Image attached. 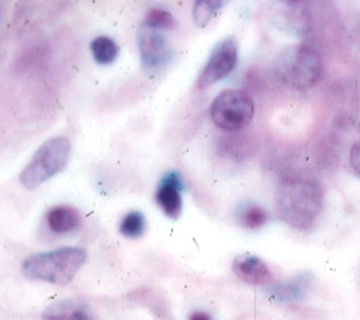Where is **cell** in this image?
<instances>
[{"instance_id":"8992f818","label":"cell","mask_w":360,"mask_h":320,"mask_svg":"<svg viewBox=\"0 0 360 320\" xmlns=\"http://www.w3.org/2000/svg\"><path fill=\"white\" fill-rule=\"evenodd\" d=\"M238 65V44L235 37H226L219 41L210 53V58L198 79L196 87L203 90L229 76Z\"/></svg>"},{"instance_id":"7a4b0ae2","label":"cell","mask_w":360,"mask_h":320,"mask_svg":"<svg viewBox=\"0 0 360 320\" xmlns=\"http://www.w3.org/2000/svg\"><path fill=\"white\" fill-rule=\"evenodd\" d=\"M86 262V252L80 248H60L29 256L22 264V273L29 279L58 286L69 285Z\"/></svg>"},{"instance_id":"3957f363","label":"cell","mask_w":360,"mask_h":320,"mask_svg":"<svg viewBox=\"0 0 360 320\" xmlns=\"http://www.w3.org/2000/svg\"><path fill=\"white\" fill-rule=\"evenodd\" d=\"M275 73L289 89L303 91L319 82L322 60L319 53L310 46H288L275 60Z\"/></svg>"},{"instance_id":"8fae6325","label":"cell","mask_w":360,"mask_h":320,"mask_svg":"<svg viewBox=\"0 0 360 320\" xmlns=\"http://www.w3.org/2000/svg\"><path fill=\"white\" fill-rule=\"evenodd\" d=\"M43 320H94V316L86 305L66 299L53 303L44 310Z\"/></svg>"},{"instance_id":"30bf717a","label":"cell","mask_w":360,"mask_h":320,"mask_svg":"<svg viewBox=\"0 0 360 320\" xmlns=\"http://www.w3.org/2000/svg\"><path fill=\"white\" fill-rule=\"evenodd\" d=\"M311 282H313V279L310 274L302 273L288 282L278 283V285H269L266 292L270 297L276 299L279 302L300 300L309 293Z\"/></svg>"},{"instance_id":"2e32d148","label":"cell","mask_w":360,"mask_h":320,"mask_svg":"<svg viewBox=\"0 0 360 320\" xmlns=\"http://www.w3.org/2000/svg\"><path fill=\"white\" fill-rule=\"evenodd\" d=\"M221 6L223 4L219 0H199L196 2L193 8V20L196 26L205 27Z\"/></svg>"},{"instance_id":"5bb4252c","label":"cell","mask_w":360,"mask_h":320,"mask_svg":"<svg viewBox=\"0 0 360 320\" xmlns=\"http://www.w3.org/2000/svg\"><path fill=\"white\" fill-rule=\"evenodd\" d=\"M239 220L243 227L250 229V231H257V229L263 227L267 223L269 215L262 206L248 203L242 207L239 213Z\"/></svg>"},{"instance_id":"7c38bea8","label":"cell","mask_w":360,"mask_h":320,"mask_svg":"<svg viewBox=\"0 0 360 320\" xmlns=\"http://www.w3.org/2000/svg\"><path fill=\"white\" fill-rule=\"evenodd\" d=\"M48 224L51 231L59 235L69 233L80 224V215L69 206H56L48 213Z\"/></svg>"},{"instance_id":"52a82bcc","label":"cell","mask_w":360,"mask_h":320,"mask_svg":"<svg viewBox=\"0 0 360 320\" xmlns=\"http://www.w3.org/2000/svg\"><path fill=\"white\" fill-rule=\"evenodd\" d=\"M139 52L146 69L155 70L162 68L169 59V46L163 34L146 25H142L138 33Z\"/></svg>"},{"instance_id":"277c9868","label":"cell","mask_w":360,"mask_h":320,"mask_svg":"<svg viewBox=\"0 0 360 320\" xmlns=\"http://www.w3.org/2000/svg\"><path fill=\"white\" fill-rule=\"evenodd\" d=\"M72 155L70 141L65 136H56L44 142L33 155L32 160L22 170L19 180L22 185L34 191L41 183L62 172Z\"/></svg>"},{"instance_id":"9a60e30c","label":"cell","mask_w":360,"mask_h":320,"mask_svg":"<svg viewBox=\"0 0 360 320\" xmlns=\"http://www.w3.org/2000/svg\"><path fill=\"white\" fill-rule=\"evenodd\" d=\"M146 231V219L141 212H130L120 222V233L129 239H139Z\"/></svg>"},{"instance_id":"d6986e66","label":"cell","mask_w":360,"mask_h":320,"mask_svg":"<svg viewBox=\"0 0 360 320\" xmlns=\"http://www.w3.org/2000/svg\"><path fill=\"white\" fill-rule=\"evenodd\" d=\"M189 320H213V317L203 310H195L193 313H191Z\"/></svg>"},{"instance_id":"5b68a950","label":"cell","mask_w":360,"mask_h":320,"mask_svg":"<svg viewBox=\"0 0 360 320\" xmlns=\"http://www.w3.org/2000/svg\"><path fill=\"white\" fill-rule=\"evenodd\" d=\"M255 113L252 98L242 90H224L210 106L212 122L226 132H236L248 126Z\"/></svg>"},{"instance_id":"6da1fadb","label":"cell","mask_w":360,"mask_h":320,"mask_svg":"<svg viewBox=\"0 0 360 320\" xmlns=\"http://www.w3.org/2000/svg\"><path fill=\"white\" fill-rule=\"evenodd\" d=\"M325 202L322 186L306 179L283 181L278 192L281 219L297 231H309L316 223Z\"/></svg>"},{"instance_id":"e0dca14e","label":"cell","mask_w":360,"mask_h":320,"mask_svg":"<svg viewBox=\"0 0 360 320\" xmlns=\"http://www.w3.org/2000/svg\"><path fill=\"white\" fill-rule=\"evenodd\" d=\"M143 25H146L152 29H156V30H170V29L176 27V20L170 12H167L165 9L155 8V9L149 11Z\"/></svg>"},{"instance_id":"9c48e42d","label":"cell","mask_w":360,"mask_h":320,"mask_svg":"<svg viewBox=\"0 0 360 320\" xmlns=\"http://www.w3.org/2000/svg\"><path fill=\"white\" fill-rule=\"evenodd\" d=\"M233 271L236 276L252 286H269L272 282V271L257 256L245 253L235 259Z\"/></svg>"},{"instance_id":"ba28073f","label":"cell","mask_w":360,"mask_h":320,"mask_svg":"<svg viewBox=\"0 0 360 320\" xmlns=\"http://www.w3.org/2000/svg\"><path fill=\"white\" fill-rule=\"evenodd\" d=\"M184 181L177 172H169L160 180L156 191V203L163 210V213L170 219H177L182 213Z\"/></svg>"},{"instance_id":"ac0fdd59","label":"cell","mask_w":360,"mask_h":320,"mask_svg":"<svg viewBox=\"0 0 360 320\" xmlns=\"http://www.w3.org/2000/svg\"><path fill=\"white\" fill-rule=\"evenodd\" d=\"M350 166L353 172L360 176V141H357L350 149Z\"/></svg>"},{"instance_id":"4fadbf2b","label":"cell","mask_w":360,"mask_h":320,"mask_svg":"<svg viewBox=\"0 0 360 320\" xmlns=\"http://www.w3.org/2000/svg\"><path fill=\"white\" fill-rule=\"evenodd\" d=\"M90 49H92L94 58L99 65H109L115 62L119 55L117 44L108 36L96 37L90 44Z\"/></svg>"}]
</instances>
